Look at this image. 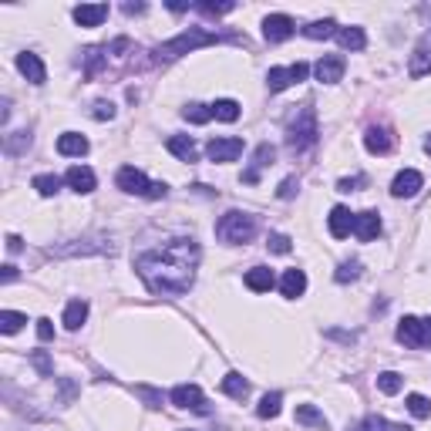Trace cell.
<instances>
[{
    "label": "cell",
    "mask_w": 431,
    "mask_h": 431,
    "mask_svg": "<svg viewBox=\"0 0 431 431\" xmlns=\"http://www.w3.org/2000/svg\"><path fill=\"white\" fill-rule=\"evenodd\" d=\"M91 118H98V121H112V118H115V105H112V101H95Z\"/></svg>",
    "instance_id": "44"
},
{
    "label": "cell",
    "mask_w": 431,
    "mask_h": 431,
    "mask_svg": "<svg viewBox=\"0 0 431 431\" xmlns=\"http://www.w3.org/2000/svg\"><path fill=\"white\" fill-rule=\"evenodd\" d=\"M253 236H256V216H249V212L230 209V212L216 223V239H223V243H230V246L249 243Z\"/></svg>",
    "instance_id": "4"
},
{
    "label": "cell",
    "mask_w": 431,
    "mask_h": 431,
    "mask_svg": "<svg viewBox=\"0 0 431 431\" xmlns=\"http://www.w3.org/2000/svg\"><path fill=\"white\" fill-rule=\"evenodd\" d=\"M34 189H38L40 196H58V193H61V179H58V175H51V172L34 175Z\"/></svg>",
    "instance_id": "37"
},
{
    "label": "cell",
    "mask_w": 431,
    "mask_h": 431,
    "mask_svg": "<svg viewBox=\"0 0 431 431\" xmlns=\"http://www.w3.org/2000/svg\"><path fill=\"white\" fill-rule=\"evenodd\" d=\"M297 421H300V425H307V428H320V431L330 428V425H327V418H323V411H317L314 404H300V408H297Z\"/></svg>",
    "instance_id": "29"
},
{
    "label": "cell",
    "mask_w": 431,
    "mask_h": 431,
    "mask_svg": "<svg viewBox=\"0 0 431 431\" xmlns=\"http://www.w3.org/2000/svg\"><path fill=\"white\" fill-rule=\"evenodd\" d=\"M24 323H27V317L17 314V310H3V314H0V330H3V334H17Z\"/></svg>",
    "instance_id": "38"
},
{
    "label": "cell",
    "mask_w": 431,
    "mask_h": 431,
    "mask_svg": "<svg viewBox=\"0 0 431 431\" xmlns=\"http://www.w3.org/2000/svg\"><path fill=\"white\" fill-rule=\"evenodd\" d=\"M78 253H115V243L108 236H91V239H71V246L51 249V256H78Z\"/></svg>",
    "instance_id": "7"
},
{
    "label": "cell",
    "mask_w": 431,
    "mask_h": 431,
    "mask_svg": "<svg viewBox=\"0 0 431 431\" xmlns=\"http://www.w3.org/2000/svg\"><path fill=\"white\" fill-rule=\"evenodd\" d=\"M307 75H310V68H307L304 61H297V64H290V68H270L267 88H270V91H283V88H290V84L307 81Z\"/></svg>",
    "instance_id": "8"
},
{
    "label": "cell",
    "mask_w": 431,
    "mask_h": 431,
    "mask_svg": "<svg viewBox=\"0 0 431 431\" xmlns=\"http://www.w3.org/2000/svg\"><path fill=\"white\" fill-rule=\"evenodd\" d=\"M58 152L61 156H84L88 152V138L84 135H78V132H64L61 138H58Z\"/></svg>",
    "instance_id": "24"
},
{
    "label": "cell",
    "mask_w": 431,
    "mask_h": 431,
    "mask_svg": "<svg viewBox=\"0 0 431 431\" xmlns=\"http://www.w3.org/2000/svg\"><path fill=\"white\" fill-rule=\"evenodd\" d=\"M105 17H108V3H81V7H75V21L81 27H98Z\"/></svg>",
    "instance_id": "22"
},
{
    "label": "cell",
    "mask_w": 431,
    "mask_h": 431,
    "mask_svg": "<svg viewBox=\"0 0 431 431\" xmlns=\"http://www.w3.org/2000/svg\"><path fill=\"white\" fill-rule=\"evenodd\" d=\"M408 411L415 415V418H428L431 415V401L425 394H408Z\"/></svg>",
    "instance_id": "40"
},
{
    "label": "cell",
    "mask_w": 431,
    "mask_h": 431,
    "mask_svg": "<svg viewBox=\"0 0 431 431\" xmlns=\"http://www.w3.org/2000/svg\"><path fill=\"white\" fill-rule=\"evenodd\" d=\"M165 193H169V189H165L162 182H152V193H149V199H162Z\"/></svg>",
    "instance_id": "52"
},
{
    "label": "cell",
    "mask_w": 431,
    "mask_h": 431,
    "mask_svg": "<svg viewBox=\"0 0 431 431\" xmlns=\"http://www.w3.org/2000/svg\"><path fill=\"white\" fill-rule=\"evenodd\" d=\"M347 431H411V428H404V425H394V421L381 418V415H367L360 425H354V428H347Z\"/></svg>",
    "instance_id": "28"
},
{
    "label": "cell",
    "mask_w": 431,
    "mask_h": 431,
    "mask_svg": "<svg viewBox=\"0 0 431 431\" xmlns=\"http://www.w3.org/2000/svg\"><path fill=\"white\" fill-rule=\"evenodd\" d=\"M199 243L193 236H175L156 249H145L135 256V270L149 283L152 293L162 297H182L196 283Z\"/></svg>",
    "instance_id": "1"
},
{
    "label": "cell",
    "mask_w": 431,
    "mask_h": 431,
    "mask_svg": "<svg viewBox=\"0 0 431 431\" xmlns=\"http://www.w3.org/2000/svg\"><path fill=\"white\" fill-rule=\"evenodd\" d=\"M297 189H300V182H297V175H290V179H283V182H280L276 196H280V199H293V196H297Z\"/></svg>",
    "instance_id": "45"
},
{
    "label": "cell",
    "mask_w": 431,
    "mask_h": 431,
    "mask_svg": "<svg viewBox=\"0 0 431 431\" xmlns=\"http://www.w3.org/2000/svg\"><path fill=\"white\" fill-rule=\"evenodd\" d=\"M182 118L193 121V125H206V121L212 118V105H199V101H193V105L182 108Z\"/></svg>",
    "instance_id": "36"
},
{
    "label": "cell",
    "mask_w": 431,
    "mask_h": 431,
    "mask_svg": "<svg viewBox=\"0 0 431 431\" xmlns=\"http://www.w3.org/2000/svg\"><path fill=\"white\" fill-rule=\"evenodd\" d=\"M276 276L270 267H253L249 273H246V286L253 290V293H267V290H273Z\"/></svg>",
    "instance_id": "23"
},
{
    "label": "cell",
    "mask_w": 431,
    "mask_h": 431,
    "mask_svg": "<svg viewBox=\"0 0 431 431\" xmlns=\"http://www.w3.org/2000/svg\"><path fill=\"white\" fill-rule=\"evenodd\" d=\"M425 186V179H421V172H415V169H404V172H397L391 182V193L397 199H411L418 196V189Z\"/></svg>",
    "instance_id": "14"
},
{
    "label": "cell",
    "mask_w": 431,
    "mask_h": 431,
    "mask_svg": "<svg viewBox=\"0 0 431 431\" xmlns=\"http://www.w3.org/2000/svg\"><path fill=\"white\" fill-rule=\"evenodd\" d=\"M327 226H330V236L334 239H347L354 233V212L347 206H334L330 216H327Z\"/></svg>",
    "instance_id": "15"
},
{
    "label": "cell",
    "mask_w": 431,
    "mask_h": 431,
    "mask_svg": "<svg viewBox=\"0 0 431 431\" xmlns=\"http://www.w3.org/2000/svg\"><path fill=\"white\" fill-rule=\"evenodd\" d=\"M280 408H283V397H280V394H263V397H260V404H256V415H260V418H276V415H280Z\"/></svg>",
    "instance_id": "34"
},
{
    "label": "cell",
    "mask_w": 431,
    "mask_h": 431,
    "mask_svg": "<svg viewBox=\"0 0 431 431\" xmlns=\"http://www.w3.org/2000/svg\"><path fill=\"white\" fill-rule=\"evenodd\" d=\"M219 40H236V38H219V34H212V31L189 27V31L175 34L172 40L158 44V47H156V61H175V58H182V54H189V51H196V47H209V44H219Z\"/></svg>",
    "instance_id": "2"
},
{
    "label": "cell",
    "mask_w": 431,
    "mask_h": 431,
    "mask_svg": "<svg viewBox=\"0 0 431 431\" xmlns=\"http://www.w3.org/2000/svg\"><path fill=\"white\" fill-rule=\"evenodd\" d=\"M64 182L75 189V193H81V196H88V193H95V172L88 169V165H71L68 169V175H64Z\"/></svg>",
    "instance_id": "19"
},
{
    "label": "cell",
    "mask_w": 431,
    "mask_h": 431,
    "mask_svg": "<svg viewBox=\"0 0 431 431\" xmlns=\"http://www.w3.org/2000/svg\"><path fill=\"white\" fill-rule=\"evenodd\" d=\"M267 246H270L273 253H290V236H283V233H270V239H267Z\"/></svg>",
    "instance_id": "46"
},
{
    "label": "cell",
    "mask_w": 431,
    "mask_h": 431,
    "mask_svg": "<svg viewBox=\"0 0 431 431\" xmlns=\"http://www.w3.org/2000/svg\"><path fill=\"white\" fill-rule=\"evenodd\" d=\"M169 152H172V156H179L182 162H196V158H199L196 142H193L189 135H172V138H169Z\"/></svg>",
    "instance_id": "25"
},
{
    "label": "cell",
    "mask_w": 431,
    "mask_h": 431,
    "mask_svg": "<svg viewBox=\"0 0 431 431\" xmlns=\"http://www.w3.org/2000/svg\"><path fill=\"white\" fill-rule=\"evenodd\" d=\"M273 158H276V149L270 145V142L256 145V152H253V169L243 172V182H260V169H270Z\"/></svg>",
    "instance_id": "18"
},
{
    "label": "cell",
    "mask_w": 431,
    "mask_h": 431,
    "mask_svg": "<svg viewBox=\"0 0 431 431\" xmlns=\"http://www.w3.org/2000/svg\"><path fill=\"white\" fill-rule=\"evenodd\" d=\"M300 31H304V38H310V40H327V38H334L341 27H337V21L323 17V21H310V24L300 27Z\"/></svg>",
    "instance_id": "26"
},
{
    "label": "cell",
    "mask_w": 431,
    "mask_h": 431,
    "mask_svg": "<svg viewBox=\"0 0 431 431\" xmlns=\"http://www.w3.org/2000/svg\"><path fill=\"white\" fill-rule=\"evenodd\" d=\"M425 152H428V156H431V138H425Z\"/></svg>",
    "instance_id": "55"
},
{
    "label": "cell",
    "mask_w": 431,
    "mask_h": 431,
    "mask_svg": "<svg viewBox=\"0 0 431 431\" xmlns=\"http://www.w3.org/2000/svg\"><path fill=\"white\" fill-rule=\"evenodd\" d=\"M115 186L121 189V193H128V196H145L149 199V193H152V182H149L145 172L135 169V165H121V169H118Z\"/></svg>",
    "instance_id": "6"
},
{
    "label": "cell",
    "mask_w": 431,
    "mask_h": 431,
    "mask_svg": "<svg viewBox=\"0 0 431 431\" xmlns=\"http://www.w3.org/2000/svg\"><path fill=\"white\" fill-rule=\"evenodd\" d=\"M135 394H138L142 401H149V408H162V394L152 391V388H135Z\"/></svg>",
    "instance_id": "47"
},
{
    "label": "cell",
    "mask_w": 431,
    "mask_h": 431,
    "mask_svg": "<svg viewBox=\"0 0 431 431\" xmlns=\"http://www.w3.org/2000/svg\"><path fill=\"white\" fill-rule=\"evenodd\" d=\"M169 401H172L175 408H189V411H199V415H206V411H209L206 394H202L199 384H179V388H172Z\"/></svg>",
    "instance_id": "9"
},
{
    "label": "cell",
    "mask_w": 431,
    "mask_h": 431,
    "mask_svg": "<svg viewBox=\"0 0 431 431\" xmlns=\"http://www.w3.org/2000/svg\"><path fill=\"white\" fill-rule=\"evenodd\" d=\"M38 337L40 341H54V323H51L47 317H40L38 320Z\"/></svg>",
    "instance_id": "49"
},
{
    "label": "cell",
    "mask_w": 431,
    "mask_h": 431,
    "mask_svg": "<svg viewBox=\"0 0 431 431\" xmlns=\"http://www.w3.org/2000/svg\"><path fill=\"white\" fill-rule=\"evenodd\" d=\"M31 364L38 367L40 378H51V374H54V364H51V357H47L44 351H34V354H31Z\"/></svg>",
    "instance_id": "43"
},
{
    "label": "cell",
    "mask_w": 431,
    "mask_h": 431,
    "mask_svg": "<svg viewBox=\"0 0 431 431\" xmlns=\"http://www.w3.org/2000/svg\"><path fill=\"white\" fill-rule=\"evenodd\" d=\"M357 276H360V263H357V260H347V263L337 267L334 280H337V283H351V280H357Z\"/></svg>",
    "instance_id": "42"
},
{
    "label": "cell",
    "mask_w": 431,
    "mask_h": 431,
    "mask_svg": "<svg viewBox=\"0 0 431 431\" xmlns=\"http://www.w3.org/2000/svg\"><path fill=\"white\" fill-rule=\"evenodd\" d=\"M397 341L408 344V347H431V317H404L397 323Z\"/></svg>",
    "instance_id": "5"
},
{
    "label": "cell",
    "mask_w": 431,
    "mask_h": 431,
    "mask_svg": "<svg viewBox=\"0 0 431 431\" xmlns=\"http://www.w3.org/2000/svg\"><path fill=\"white\" fill-rule=\"evenodd\" d=\"M108 54H112L108 47H88V51H84V75H88V78H95V75H98V68L105 64V58H108Z\"/></svg>",
    "instance_id": "33"
},
{
    "label": "cell",
    "mask_w": 431,
    "mask_h": 431,
    "mask_svg": "<svg viewBox=\"0 0 431 431\" xmlns=\"http://www.w3.org/2000/svg\"><path fill=\"white\" fill-rule=\"evenodd\" d=\"M293 31H297V24H293V17H286V14H270V17L263 21V38L270 40V44H280V40L293 38Z\"/></svg>",
    "instance_id": "12"
},
{
    "label": "cell",
    "mask_w": 431,
    "mask_h": 431,
    "mask_svg": "<svg viewBox=\"0 0 431 431\" xmlns=\"http://www.w3.org/2000/svg\"><path fill=\"white\" fill-rule=\"evenodd\" d=\"M223 394H230L236 401H243L246 394H249V381L239 374V371H230L226 378H223Z\"/></svg>",
    "instance_id": "27"
},
{
    "label": "cell",
    "mask_w": 431,
    "mask_h": 431,
    "mask_svg": "<svg viewBox=\"0 0 431 431\" xmlns=\"http://www.w3.org/2000/svg\"><path fill=\"white\" fill-rule=\"evenodd\" d=\"M27 149H31V132H10L3 138V152L7 156H24Z\"/></svg>",
    "instance_id": "32"
},
{
    "label": "cell",
    "mask_w": 431,
    "mask_h": 431,
    "mask_svg": "<svg viewBox=\"0 0 431 431\" xmlns=\"http://www.w3.org/2000/svg\"><path fill=\"white\" fill-rule=\"evenodd\" d=\"M14 280H17V267H14V263H7V267H3V273H0V283H14Z\"/></svg>",
    "instance_id": "51"
},
{
    "label": "cell",
    "mask_w": 431,
    "mask_h": 431,
    "mask_svg": "<svg viewBox=\"0 0 431 431\" xmlns=\"http://www.w3.org/2000/svg\"><path fill=\"white\" fill-rule=\"evenodd\" d=\"M236 3L233 0H223V3H212V0H202V3H196V10H202V14H209V17H223V14H230Z\"/></svg>",
    "instance_id": "41"
},
{
    "label": "cell",
    "mask_w": 431,
    "mask_h": 431,
    "mask_svg": "<svg viewBox=\"0 0 431 431\" xmlns=\"http://www.w3.org/2000/svg\"><path fill=\"white\" fill-rule=\"evenodd\" d=\"M337 40H341V47H347V51H364L367 34H364V27H341V31H337Z\"/></svg>",
    "instance_id": "30"
},
{
    "label": "cell",
    "mask_w": 431,
    "mask_h": 431,
    "mask_svg": "<svg viewBox=\"0 0 431 431\" xmlns=\"http://www.w3.org/2000/svg\"><path fill=\"white\" fill-rule=\"evenodd\" d=\"M401 374H394V371H384V374H378V391L381 394H397L401 391Z\"/></svg>",
    "instance_id": "39"
},
{
    "label": "cell",
    "mask_w": 431,
    "mask_h": 431,
    "mask_svg": "<svg viewBox=\"0 0 431 431\" xmlns=\"http://www.w3.org/2000/svg\"><path fill=\"white\" fill-rule=\"evenodd\" d=\"M17 68H21V75L31 81V84H44V81H47L44 61H40L34 51H24V54H17Z\"/></svg>",
    "instance_id": "17"
},
{
    "label": "cell",
    "mask_w": 431,
    "mask_h": 431,
    "mask_svg": "<svg viewBox=\"0 0 431 431\" xmlns=\"http://www.w3.org/2000/svg\"><path fill=\"white\" fill-rule=\"evenodd\" d=\"M364 145H367V152H374V156H388L394 145L391 132L388 128H378V125H371L367 128V135H364Z\"/></svg>",
    "instance_id": "20"
},
{
    "label": "cell",
    "mask_w": 431,
    "mask_h": 431,
    "mask_svg": "<svg viewBox=\"0 0 431 431\" xmlns=\"http://www.w3.org/2000/svg\"><path fill=\"white\" fill-rule=\"evenodd\" d=\"M408 71H411V78H425V75H431V31H425V34L418 38L415 51H411Z\"/></svg>",
    "instance_id": "10"
},
{
    "label": "cell",
    "mask_w": 431,
    "mask_h": 431,
    "mask_svg": "<svg viewBox=\"0 0 431 431\" xmlns=\"http://www.w3.org/2000/svg\"><path fill=\"white\" fill-rule=\"evenodd\" d=\"M364 182H367L364 175H354V179H341V182H337V189H341V193H354V189H360Z\"/></svg>",
    "instance_id": "48"
},
{
    "label": "cell",
    "mask_w": 431,
    "mask_h": 431,
    "mask_svg": "<svg viewBox=\"0 0 431 431\" xmlns=\"http://www.w3.org/2000/svg\"><path fill=\"white\" fill-rule=\"evenodd\" d=\"M378 233H381V216H378L374 209H367V212H357V216H354V236H357L360 243H371Z\"/></svg>",
    "instance_id": "16"
},
{
    "label": "cell",
    "mask_w": 431,
    "mask_h": 431,
    "mask_svg": "<svg viewBox=\"0 0 431 431\" xmlns=\"http://www.w3.org/2000/svg\"><path fill=\"white\" fill-rule=\"evenodd\" d=\"M206 156L212 158V162H236V158L243 156V138H212L209 145H206Z\"/></svg>",
    "instance_id": "13"
},
{
    "label": "cell",
    "mask_w": 431,
    "mask_h": 431,
    "mask_svg": "<svg viewBox=\"0 0 431 431\" xmlns=\"http://www.w3.org/2000/svg\"><path fill=\"white\" fill-rule=\"evenodd\" d=\"M212 118H219V121H236V118H239V101H233V98H219V101L212 105Z\"/></svg>",
    "instance_id": "35"
},
{
    "label": "cell",
    "mask_w": 431,
    "mask_h": 431,
    "mask_svg": "<svg viewBox=\"0 0 431 431\" xmlns=\"http://www.w3.org/2000/svg\"><path fill=\"white\" fill-rule=\"evenodd\" d=\"M21 249H24V239H21V236H7V253H21Z\"/></svg>",
    "instance_id": "50"
},
{
    "label": "cell",
    "mask_w": 431,
    "mask_h": 431,
    "mask_svg": "<svg viewBox=\"0 0 431 431\" xmlns=\"http://www.w3.org/2000/svg\"><path fill=\"white\" fill-rule=\"evenodd\" d=\"M317 138H320V128H317V112L310 105H304L293 121H290V128H286V149L297 156V152H307V149H314Z\"/></svg>",
    "instance_id": "3"
},
{
    "label": "cell",
    "mask_w": 431,
    "mask_h": 431,
    "mask_svg": "<svg viewBox=\"0 0 431 431\" xmlns=\"http://www.w3.org/2000/svg\"><path fill=\"white\" fill-rule=\"evenodd\" d=\"M121 10H125V14H142V10H145V3H125Z\"/></svg>",
    "instance_id": "53"
},
{
    "label": "cell",
    "mask_w": 431,
    "mask_h": 431,
    "mask_svg": "<svg viewBox=\"0 0 431 431\" xmlns=\"http://www.w3.org/2000/svg\"><path fill=\"white\" fill-rule=\"evenodd\" d=\"M304 290H307V273L304 270H286L283 280H280V293L286 297V300H297V297H304Z\"/></svg>",
    "instance_id": "21"
},
{
    "label": "cell",
    "mask_w": 431,
    "mask_h": 431,
    "mask_svg": "<svg viewBox=\"0 0 431 431\" xmlns=\"http://www.w3.org/2000/svg\"><path fill=\"white\" fill-rule=\"evenodd\" d=\"M169 10H175V14H182V10H189V3H179V0H172V3H169Z\"/></svg>",
    "instance_id": "54"
},
{
    "label": "cell",
    "mask_w": 431,
    "mask_h": 431,
    "mask_svg": "<svg viewBox=\"0 0 431 431\" xmlns=\"http://www.w3.org/2000/svg\"><path fill=\"white\" fill-rule=\"evenodd\" d=\"M84 320H88V304H84V300H71V304L64 307V327H68V330H81Z\"/></svg>",
    "instance_id": "31"
},
{
    "label": "cell",
    "mask_w": 431,
    "mask_h": 431,
    "mask_svg": "<svg viewBox=\"0 0 431 431\" xmlns=\"http://www.w3.org/2000/svg\"><path fill=\"white\" fill-rule=\"evenodd\" d=\"M344 71H347V61L341 54H323L314 64L317 81H323V84H337V81L344 78Z\"/></svg>",
    "instance_id": "11"
}]
</instances>
